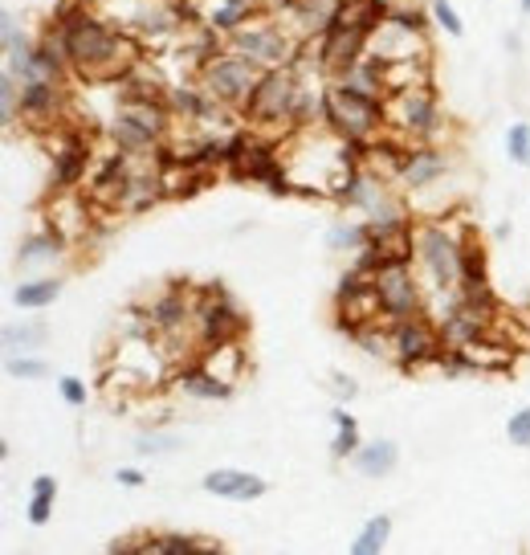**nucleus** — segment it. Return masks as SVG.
<instances>
[{
    "label": "nucleus",
    "instance_id": "1",
    "mask_svg": "<svg viewBox=\"0 0 530 555\" xmlns=\"http://www.w3.org/2000/svg\"><path fill=\"white\" fill-rule=\"evenodd\" d=\"M46 34L62 41L74 78L94 82V87L99 82H119L122 74H131L147 53V46L131 29H122L119 21H111L94 4L74 13L69 21H50Z\"/></svg>",
    "mask_w": 530,
    "mask_h": 555
},
{
    "label": "nucleus",
    "instance_id": "2",
    "mask_svg": "<svg viewBox=\"0 0 530 555\" xmlns=\"http://www.w3.org/2000/svg\"><path fill=\"white\" fill-rule=\"evenodd\" d=\"M412 266L432 295L457 291L462 286V229L441 217L416 221V261Z\"/></svg>",
    "mask_w": 530,
    "mask_h": 555
},
{
    "label": "nucleus",
    "instance_id": "3",
    "mask_svg": "<svg viewBox=\"0 0 530 555\" xmlns=\"http://www.w3.org/2000/svg\"><path fill=\"white\" fill-rule=\"evenodd\" d=\"M298 94H302V74L294 66H270L261 69L249 103L241 111V119L257 127L261 135L266 131H298Z\"/></svg>",
    "mask_w": 530,
    "mask_h": 555
},
{
    "label": "nucleus",
    "instance_id": "4",
    "mask_svg": "<svg viewBox=\"0 0 530 555\" xmlns=\"http://www.w3.org/2000/svg\"><path fill=\"white\" fill-rule=\"evenodd\" d=\"M384 106L388 99H372L360 94L347 82H326V106H323V127L331 135L347 139V143H372L376 135H384Z\"/></svg>",
    "mask_w": 530,
    "mask_h": 555
},
{
    "label": "nucleus",
    "instance_id": "5",
    "mask_svg": "<svg viewBox=\"0 0 530 555\" xmlns=\"http://www.w3.org/2000/svg\"><path fill=\"white\" fill-rule=\"evenodd\" d=\"M257 78H261V66L249 62L245 53L229 50V46H224L221 53H212L205 66L196 69V82H201L221 106H229L233 115L245 111V103H249V94H254V87H257Z\"/></svg>",
    "mask_w": 530,
    "mask_h": 555
},
{
    "label": "nucleus",
    "instance_id": "6",
    "mask_svg": "<svg viewBox=\"0 0 530 555\" xmlns=\"http://www.w3.org/2000/svg\"><path fill=\"white\" fill-rule=\"evenodd\" d=\"M224 46L245 53V57L257 62L261 69L290 66L294 57H298V50H302V41H298V37L286 29V21L274 17V13H261V17H254L249 25H241L237 34L224 37Z\"/></svg>",
    "mask_w": 530,
    "mask_h": 555
},
{
    "label": "nucleus",
    "instance_id": "7",
    "mask_svg": "<svg viewBox=\"0 0 530 555\" xmlns=\"http://www.w3.org/2000/svg\"><path fill=\"white\" fill-rule=\"evenodd\" d=\"M384 122L388 131L404 135L409 143H437V127H441V103H437V90L428 87H404L388 94L384 106Z\"/></svg>",
    "mask_w": 530,
    "mask_h": 555
},
{
    "label": "nucleus",
    "instance_id": "8",
    "mask_svg": "<svg viewBox=\"0 0 530 555\" xmlns=\"http://www.w3.org/2000/svg\"><path fill=\"white\" fill-rule=\"evenodd\" d=\"M245 335V314L237 298L224 286H201L196 291V351L217 344H237Z\"/></svg>",
    "mask_w": 530,
    "mask_h": 555
},
{
    "label": "nucleus",
    "instance_id": "9",
    "mask_svg": "<svg viewBox=\"0 0 530 555\" xmlns=\"http://www.w3.org/2000/svg\"><path fill=\"white\" fill-rule=\"evenodd\" d=\"M376 298H379V323H388V327L428 311L425 282L416 274V266H384L376 274Z\"/></svg>",
    "mask_w": 530,
    "mask_h": 555
},
{
    "label": "nucleus",
    "instance_id": "10",
    "mask_svg": "<svg viewBox=\"0 0 530 555\" xmlns=\"http://www.w3.org/2000/svg\"><path fill=\"white\" fill-rule=\"evenodd\" d=\"M445 335H441V323H432L425 314H412L404 323H392V360L404 372H416L425 364H441L445 360Z\"/></svg>",
    "mask_w": 530,
    "mask_h": 555
},
{
    "label": "nucleus",
    "instance_id": "11",
    "mask_svg": "<svg viewBox=\"0 0 530 555\" xmlns=\"http://www.w3.org/2000/svg\"><path fill=\"white\" fill-rule=\"evenodd\" d=\"M50 135H57L50 184L57 192H74L78 184H86V176L94 168V147H90V139H82L78 131H69V127H53Z\"/></svg>",
    "mask_w": 530,
    "mask_h": 555
},
{
    "label": "nucleus",
    "instance_id": "12",
    "mask_svg": "<svg viewBox=\"0 0 530 555\" xmlns=\"http://www.w3.org/2000/svg\"><path fill=\"white\" fill-rule=\"evenodd\" d=\"M62 111H66V90H62V82H50V78L21 82V122L25 127L50 135L53 127H62Z\"/></svg>",
    "mask_w": 530,
    "mask_h": 555
},
{
    "label": "nucleus",
    "instance_id": "13",
    "mask_svg": "<svg viewBox=\"0 0 530 555\" xmlns=\"http://www.w3.org/2000/svg\"><path fill=\"white\" fill-rule=\"evenodd\" d=\"M131 172H135V159L122 156V152H111V156L94 159V168L86 176V192L94 208H119L122 192L131 184Z\"/></svg>",
    "mask_w": 530,
    "mask_h": 555
},
{
    "label": "nucleus",
    "instance_id": "14",
    "mask_svg": "<svg viewBox=\"0 0 530 555\" xmlns=\"http://www.w3.org/2000/svg\"><path fill=\"white\" fill-rule=\"evenodd\" d=\"M168 384L176 388V392L196 397V400H229V397H233V388H237V384H229L224 376H217V372H212L201 356H192L189 364L171 367Z\"/></svg>",
    "mask_w": 530,
    "mask_h": 555
},
{
    "label": "nucleus",
    "instance_id": "15",
    "mask_svg": "<svg viewBox=\"0 0 530 555\" xmlns=\"http://www.w3.org/2000/svg\"><path fill=\"white\" fill-rule=\"evenodd\" d=\"M449 172V156L437 147V143H412L409 156H404V168H400V189L409 192H421V189H432L437 180H445Z\"/></svg>",
    "mask_w": 530,
    "mask_h": 555
},
{
    "label": "nucleus",
    "instance_id": "16",
    "mask_svg": "<svg viewBox=\"0 0 530 555\" xmlns=\"http://www.w3.org/2000/svg\"><path fill=\"white\" fill-rule=\"evenodd\" d=\"M372 53H379L384 62H404V57H425L428 53V34L409 29L400 21L384 17L379 29L372 34Z\"/></svg>",
    "mask_w": 530,
    "mask_h": 555
},
{
    "label": "nucleus",
    "instance_id": "17",
    "mask_svg": "<svg viewBox=\"0 0 530 555\" xmlns=\"http://www.w3.org/2000/svg\"><path fill=\"white\" fill-rule=\"evenodd\" d=\"M205 494H217V499H229V503H257L270 486L257 474H245V469H208L205 474Z\"/></svg>",
    "mask_w": 530,
    "mask_h": 555
},
{
    "label": "nucleus",
    "instance_id": "18",
    "mask_svg": "<svg viewBox=\"0 0 530 555\" xmlns=\"http://www.w3.org/2000/svg\"><path fill=\"white\" fill-rule=\"evenodd\" d=\"M90 208H94V201H82V196H74V192H62L50 205V225L57 229V233H66L69 242H78L86 229H90Z\"/></svg>",
    "mask_w": 530,
    "mask_h": 555
},
{
    "label": "nucleus",
    "instance_id": "19",
    "mask_svg": "<svg viewBox=\"0 0 530 555\" xmlns=\"http://www.w3.org/2000/svg\"><path fill=\"white\" fill-rule=\"evenodd\" d=\"M396 462H400V450H396V441H367V446H360V450L351 453V466H356V474H363V478H388L396 469Z\"/></svg>",
    "mask_w": 530,
    "mask_h": 555
},
{
    "label": "nucleus",
    "instance_id": "20",
    "mask_svg": "<svg viewBox=\"0 0 530 555\" xmlns=\"http://www.w3.org/2000/svg\"><path fill=\"white\" fill-rule=\"evenodd\" d=\"M69 249V237L66 233H57V229H37V233H29L25 242L17 245V266H34V261H53L62 258Z\"/></svg>",
    "mask_w": 530,
    "mask_h": 555
},
{
    "label": "nucleus",
    "instance_id": "21",
    "mask_svg": "<svg viewBox=\"0 0 530 555\" xmlns=\"http://www.w3.org/2000/svg\"><path fill=\"white\" fill-rule=\"evenodd\" d=\"M261 13H266V4H241V0H221L217 9H208L205 21L221 37H229V34H237L241 25H249L254 17H261Z\"/></svg>",
    "mask_w": 530,
    "mask_h": 555
},
{
    "label": "nucleus",
    "instance_id": "22",
    "mask_svg": "<svg viewBox=\"0 0 530 555\" xmlns=\"http://www.w3.org/2000/svg\"><path fill=\"white\" fill-rule=\"evenodd\" d=\"M457 302H462L465 311L478 314V319H486V323H494L497 314H502V302H497L490 278H486V282H462V286H457Z\"/></svg>",
    "mask_w": 530,
    "mask_h": 555
},
{
    "label": "nucleus",
    "instance_id": "23",
    "mask_svg": "<svg viewBox=\"0 0 530 555\" xmlns=\"http://www.w3.org/2000/svg\"><path fill=\"white\" fill-rule=\"evenodd\" d=\"M53 503H57V482L50 474H37L34 486H29V506H25V519L34 527H46L53 519Z\"/></svg>",
    "mask_w": 530,
    "mask_h": 555
},
{
    "label": "nucleus",
    "instance_id": "24",
    "mask_svg": "<svg viewBox=\"0 0 530 555\" xmlns=\"http://www.w3.org/2000/svg\"><path fill=\"white\" fill-rule=\"evenodd\" d=\"M143 552H221V539L208 535H143Z\"/></svg>",
    "mask_w": 530,
    "mask_h": 555
},
{
    "label": "nucleus",
    "instance_id": "25",
    "mask_svg": "<svg viewBox=\"0 0 530 555\" xmlns=\"http://www.w3.org/2000/svg\"><path fill=\"white\" fill-rule=\"evenodd\" d=\"M57 295H62V278H34V282H21L17 291H13V302H17L21 311H41Z\"/></svg>",
    "mask_w": 530,
    "mask_h": 555
},
{
    "label": "nucleus",
    "instance_id": "26",
    "mask_svg": "<svg viewBox=\"0 0 530 555\" xmlns=\"http://www.w3.org/2000/svg\"><path fill=\"white\" fill-rule=\"evenodd\" d=\"M331 421H335V441H331V457L335 462H351V453L360 450V425L347 409H331Z\"/></svg>",
    "mask_w": 530,
    "mask_h": 555
},
{
    "label": "nucleus",
    "instance_id": "27",
    "mask_svg": "<svg viewBox=\"0 0 530 555\" xmlns=\"http://www.w3.org/2000/svg\"><path fill=\"white\" fill-rule=\"evenodd\" d=\"M486 278H490L486 245L474 229H462V282H486Z\"/></svg>",
    "mask_w": 530,
    "mask_h": 555
},
{
    "label": "nucleus",
    "instance_id": "28",
    "mask_svg": "<svg viewBox=\"0 0 530 555\" xmlns=\"http://www.w3.org/2000/svg\"><path fill=\"white\" fill-rule=\"evenodd\" d=\"M196 356H201V360H205V364L212 367L217 376H224L229 384H237V376H241V360H245V356H241V339H237V344L201 347Z\"/></svg>",
    "mask_w": 530,
    "mask_h": 555
},
{
    "label": "nucleus",
    "instance_id": "29",
    "mask_svg": "<svg viewBox=\"0 0 530 555\" xmlns=\"http://www.w3.org/2000/svg\"><path fill=\"white\" fill-rule=\"evenodd\" d=\"M388 535H392V519H388V515H376V519H367L360 527V535H356V543H351V552H356V555H376V552H384Z\"/></svg>",
    "mask_w": 530,
    "mask_h": 555
},
{
    "label": "nucleus",
    "instance_id": "30",
    "mask_svg": "<svg viewBox=\"0 0 530 555\" xmlns=\"http://www.w3.org/2000/svg\"><path fill=\"white\" fill-rule=\"evenodd\" d=\"M184 450V437L180 434H168V429H143V434L135 437V453L139 457H155V453H176Z\"/></svg>",
    "mask_w": 530,
    "mask_h": 555
},
{
    "label": "nucleus",
    "instance_id": "31",
    "mask_svg": "<svg viewBox=\"0 0 530 555\" xmlns=\"http://www.w3.org/2000/svg\"><path fill=\"white\" fill-rule=\"evenodd\" d=\"M0 339L9 351H25V347H41L46 344V323H9V327L0 331Z\"/></svg>",
    "mask_w": 530,
    "mask_h": 555
},
{
    "label": "nucleus",
    "instance_id": "32",
    "mask_svg": "<svg viewBox=\"0 0 530 555\" xmlns=\"http://www.w3.org/2000/svg\"><path fill=\"white\" fill-rule=\"evenodd\" d=\"M326 245L335 249V254H360L363 245H367V225H335L326 233Z\"/></svg>",
    "mask_w": 530,
    "mask_h": 555
},
{
    "label": "nucleus",
    "instance_id": "33",
    "mask_svg": "<svg viewBox=\"0 0 530 555\" xmlns=\"http://www.w3.org/2000/svg\"><path fill=\"white\" fill-rule=\"evenodd\" d=\"M21 115V94H17V78L4 69L0 74V119H4V131H13V122Z\"/></svg>",
    "mask_w": 530,
    "mask_h": 555
},
{
    "label": "nucleus",
    "instance_id": "34",
    "mask_svg": "<svg viewBox=\"0 0 530 555\" xmlns=\"http://www.w3.org/2000/svg\"><path fill=\"white\" fill-rule=\"evenodd\" d=\"M4 372H9V376H17V380H46V376H50V364H46V360H34V356H17V351H9Z\"/></svg>",
    "mask_w": 530,
    "mask_h": 555
},
{
    "label": "nucleus",
    "instance_id": "35",
    "mask_svg": "<svg viewBox=\"0 0 530 555\" xmlns=\"http://www.w3.org/2000/svg\"><path fill=\"white\" fill-rule=\"evenodd\" d=\"M428 13H432V21L445 29L449 37H462L465 34V21L457 17V9L449 4V0H428Z\"/></svg>",
    "mask_w": 530,
    "mask_h": 555
},
{
    "label": "nucleus",
    "instance_id": "36",
    "mask_svg": "<svg viewBox=\"0 0 530 555\" xmlns=\"http://www.w3.org/2000/svg\"><path fill=\"white\" fill-rule=\"evenodd\" d=\"M506 152H510L514 164H530V127L527 122H514L506 131Z\"/></svg>",
    "mask_w": 530,
    "mask_h": 555
},
{
    "label": "nucleus",
    "instance_id": "37",
    "mask_svg": "<svg viewBox=\"0 0 530 555\" xmlns=\"http://www.w3.org/2000/svg\"><path fill=\"white\" fill-rule=\"evenodd\" d=\"M506 437L518 450H530V409H518V413L506 421Z\"/></svg>",
    "mask_w": 530,
    "mask_h": 555
},
{
    "label": "nucleus",
    "instance_id": "38",
    "mask_svg": "<svg viewBox=\"0 0 530 555\" xmlns=\"http://www.w3.org/2000/svg\"><path fill=\"white\" fill-rule=\"evenodd\" d=\"M57 392H62V400L74 404V409H82L86 404V384L78 380V376H62V380H57Z\"/></svg>",
    "mask_w": 530,
    "mask_h": 555
},
{
    "label": "nucleus",
    "instance_id": "39",
    "mask_svg": "<svg viewBox=\"0 0 530 555\" xmlns=\"http://www.w3.org/2000/svg\"><path fill=\"white\" fill-rule=\"evenodd\" d=\"M331 384H335V392H339L342 400H351L356 392H360V384H356V376H342V372H335V376H331Z\"/></svg>",
    "mask_w": 530,
    "mask_h": 555
},
{
    "label": "nucleus",
    "instance_id": "40",
    "mask_svg": "<svg viewBox=\"0 0 530 555\" xmlns=\"http://www.w3.org/2000/svg\"><path fill=\"white\" fill-rule=\"evenodd\" d=\"M115 478H119L122 486H143V482H147V478H143V474H139V469H131V466H127V469H119V474H115Z\"/></svg>",
    "mask_w": 530,
    "mask_h": 555
},
{
    "label": "nucleus",
    "instance_id": "41",
    "mask_svg": "<svg viewBox=\"0 0 530 555\" xmlns=\"http://www.w3.org/2000/svg\"><path fill=\"white\" fill-rule=\"evenodd\" d=\"M518 4H522V13H530V0H518Z\"/></svg>",
    "mask_w": 530,
    "mask_h": 555
},
{
    "label": "nucleus",
    "instance_id": "42",
    "mask_svg": "<svg viewBox=\"0 0 530 555\" xmlns=\"http://www.w3.org/2000/svg\"><path fill=\"white\" fill-rule=\"evenodd\" d=\"M342 4H360V0H342Z\"/></svg>",
    "mask_w": 530,
    "mask_h": 555
}]
</instances>
